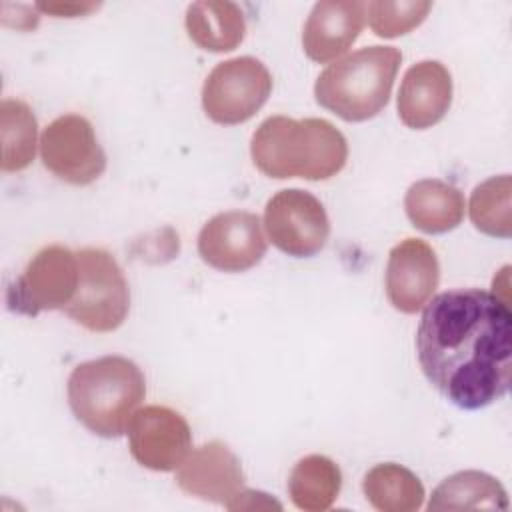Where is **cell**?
<instances>
[{
	"instance_id": "6da1fadb",
	"label": "cell",
	"mask_w": 512,
	"mask_h": 512,
	"mask_svg": "<svg viewBox=\"0 0 512 512\" xmlns=\"http://www.w3.org/2000/svg\"><path fill=\"white\" fill-rule=\"evenodd\" d=\"M426 380L454 406L480 410L512 382V312L500 296L456 288L432 296L416 330Z\"/></svg>"
},
{
	"instance_id": "7a4b0ae2",
	"label": "cell",
	"mask_w": 512,
	"mask_h": 512,
	"mask_svg": "<svg viewBox=\"0 0 512 512\" xmlns=\"http://www.w3.org/2000/svg\"><path fill=\"white\" fill-rule=\"evenodd\" d=\"M254 166L276 180H328L348 160L344 134L324 118H266L250 142Z\"/></svg>"
},
{
	"instance_id": "3957f363",
	"label": "cell",
	"mask_w": 512,
	"mask_h": 512,
	"mask_svg": "<svg viewBox=\"0 0 512 512\" xmlns=\"http://www.w3.org/2000/svg\"><path fill=\"white\" fill-rule=\"evenodd\" d=\"M68 404L92 434L118 438L146 396L142 370L124 356H102L78 364L68 376Z\"/></svg>"
},
{
	"instance_id": "277c9868",
	"label": "cell",
	"mask_w": 512,
	"mask_h": 512,
	"mask_svg": "<svg viewBox=\"0 0 512 512\" xmlns=\"http://www.w3.org/2000/svg\"><path fill=\"white\" fill-rule=\"evenodd\" d=\"M400 62L394 46L360 48L320 72L314 98L346 122L370 120L388 104Z\"/></svg>"
},
{
	"instance_id": "5b68a950",
	"label": "cell",
	"mask_w": 512,
	"mask_h": 512,
	"mask_svg": "<svg viewBox=\"0 0 512 512\" xmlns=\"http://www.w3.org/2000/svg\"><path fill=\"white\" fill-rule=\"evenodd\" d=\"M78 258V288L66 316L90 332L120 328L130 310V288L116 258L102 248H82Z\"/></svg>"
},
{
	"instance_id": "8992f818",
	"label": "cell",
	"mask_w": 512,
	"mask_h": 512,
	"mask_svg": "<svg viewBox=\"0 0 512 512\" xmlns=\"http://www.w3.org/2000/svg\"><path fill=\"white\" fill-rule=\"evenodd\" d=\"M272 92V74L252 56L224 60L212 68L202 86L206 116L224 126L250 120Z\"/></svg>"
},
{
	"instance_id": "52a82bcc",
	"label": "cell",
	"mask_w": 512,
	"mask_h": 512,
	"mask_svg": "<svg viewBox=\"0 0 512 512\" xmlns=\"http://www.w3.org/2000/svg\"><path fill=\"white\" fill-rule=\"evenodd\" d=\"M40 160L48 172L74 186H88L106 170L94 126L80 114H62L44 128Z\"/></svg>"
},
{
	"instance_id": "ba28073f",
	"label": "cell",
	"mask_w": 512,
	"mask_h": 512,
	"mask_svg": "<svg viewBox=\"0 0 512 512\" xmlns=\"http://www.w3.org/2000/svg\"><path fill=\"white\" fill-rule=\"evenodd\" d=\"M268 240L292 258L318 254L330 236V220L322 202L300 188L276 192L264 208Z\"/></svg>"
},
{
	"instance_id": "9c48e42d",
	"label": "cell",
	"mask_w": 512,
	"mask_h": 512,
	"mask_svg": "<svg viewBox=\"0 0 512 512\" xmlns=\"http://www.w3.org/2000/svg\"><path fill=\"white\" fill-rule=\"evenodd\" d=\"M78 288L76 252L62 244L38 250L26 264L20 278L8 290L12 310L36 316L46 310H64Z\"/></svg>"
},
{
	"instance_id": "30bf717a",
	"label": "cell",
	"mask_w": 512,
	"mask_h": 512,
	"mask_svg": "<svg viewBox=\"0 0 512 512\" xmlns=\"http://www.w3.org/2000/svg\"><path fill=\"white\" fill-rule=\"evenodd\" d=\"M262 222L246 210H226L212 216L198 234V254L220 272H246L266 254Z\"/></svg>"
},
{
	"instance_id": "8fae6325",
	"label": "cell",
	"mask_w": 512,
	"mask_h": 512,
	"mask_svg": "<svg viewBox=\"0 0 512 512\" xmlns=\"http://www.w3.org/2000/svg\"><path fill=\"white\" fill-rule=\"evenodd\" d=\"M132 458L154 472L176 470L192 448V432L186 418L168 406H144L128 424Z\"/></svg>"
},
{
	"instance_id": "7c38bea8",
	"label": "cell",
	"mask_w": 512,
	"mask_h": 512,
	"mask_svg": "<svg viewBox=\"0 0 512 512\" xmlns=\"http://www.w3.org/2000/svg\"><path fill=\"white\" fill-rule=\"evenodd\" d=\"M438 282L440 264L430 244L420 238H406L390 250L384 286L392 308L404 314L422 310Z\"/></svg>"
},
{
	"instance_id": "4fadbf2b",
	"label": "cell",
	"mask_w": 512,
	"mask_h": 512,
	"mask_svg": "<svg viewBox=\"0 0 512 512\" xmlns=\"http://www.w3.org/2000/svg\"><path fill=\"white\" fill-rule=\"evenodd\" d=\"M244 480L238 456L220 440L190 450L176 472L180 490L194 498L222 504L228 510L244 490Z\"/></svg>"
},
{
	"instance_id": "5bb4252c",
	"label": "cell",
	"mask_w": 512,
	"mask_h": 512,
	"mask_svg": "<svg viewBox=\"0 0 512 512\" xmlns=\"http://www.w3.org/2000/svg\"><path fill=\"white\" fill-rule=\"evenodd\" d=\"M452 104V76L438 60H422L410 66L398 90V118L412 130L438 124Z\"/></svg>"
},
{
	"instance_id": "9a60e30c",
	"label": "cell",
	"mask_w": 512,
	"mask_h": 512,
	"mask_svg": "<svg viewBox=\"0 0 512 512\" xmlns=\"http://www.w3.org/2000/svg\"><path fill=\"white\" fill-rule=\"evenodd\" d=\"M366 2H316L302 28V48L314 62H330L344 54L360 36Z\"/></svg>"
},
{
	"instance_id": "2e32d148",
	"label": "cell",
	"mask_w": 512,
	"mask_h": 512,
	"mask_svg": "<svg viewBox=\"0 0 512 512\" xmlns=\"http://www.w3.org/2000/svg\"><path fill=\"white\" fill-rule=\"evenodd\" d=\"M404 210L414 228L426 234L454 230L464 218V194L438 178L414 182L404 196Z\"/></svg>"
},
{
	"instance_id": "e0dca14e",
	"label": "cell",
	"mask_w": 512,
	"mask_h": 512,
	"mask_svg": "<svg viewBox=\"0 0 512 512\" xmlns=\"http://www.w3.org/2000/svg\"><path fill=\"white\" fill-rule=\"evenodd\" d=\"M188 38L206 52H230L246 36L244 12L234 2L200 0L186 8Z\"/></svg>"
},
{
	"instance_id": "ac0fdd59",
	"label": "cell",
	"mask_w": 512,
	"mask_h": 512,
	"mask_svg": "<svg viewBox=\"0 0 512 512\" xmlns=\"http://www.w3.org/2000/svg\"><path fill=\"white\" fill-rule=\"evenodd\" d=\"M428 510H508V494L494 476L462 470L432 490Z\"/></svg>"
},
{
	"instance_id": "d6986e66",
	"label": "cell",
	"mask_w": 512,
	"mask_h": 512,
	"mask_svg": "<svg viewBox=\"0 0 512 512\" xmlns=\"http://www.w3.org/2000/svg\"><path fill=\"white\" fill-rule=\"evenodd\" d=\"M342 488V472L338 464L322 454L300 458L288 476V496L292 504L304 512L328 510Z\"/></svg>"
},
{
	"instance_id": "ffe728a7",
	"label": "cell",
	"mask_w": 512,
	"mask_h": 512,
	"mask_svg": "<svg viewBox=\"0 0 512 512\" xmlns=\"http://www.w3.org/2000/svg\"><path fill=\"white\" fill-rule=\"evenodd\" d=\"M368 504L380 512H414L424 504L420 478L402 464L384 462L370 468L362 480Z\"/></svg>"
},
{
	"instance_id": "44dd1931",
	"label": "cell",
	"mask_w": 512,
	"mask_h": 512,
	"mask_svg": "<svg viewBox=\"0 0 512 512\" xmlns=\"http://www.w3.org/2000/svg\"><path fill=\"white\" fill-rule=\"evenodd\" d=\"M38 124L32 108L18 100L6 98L0 104V136H2V172H18L30 166L36 154Z\"/></svg>"
},
{
	"instance_id": "7402d4cb",
	"label": "cell",
	"mask_w": 512,
	"mask_h": 512,
	"mask_svg": "<svg viewBox=\"0 0 512 512\" xmlns=\"http://www.w3.org/2000/svg\"><path fill=\"white\" fill-rule=\"evenodd\" d=\"M512 180L508 174L492 176L480 182L468 202V214L476 230L492 238H510L512 208H510Z\"/></svg>"
},
{
	"instance_id": "603a6c76",
	"label": "cell",
	"mask_w": 512,
	"mask_h": 512,
	"mask_svg": "<svg viewBox=\"0 0 512 512\" xmlns=\"http://www.w3.org/2000/svg\"><path fill=\"white\" fill-rule=\"evenodd\" d=\"M432 10V2L428 0H400L386 2L376 0L366 4V18L372 32L380 38H398L420 26L428 12Z\"/></svg>"
},
{
	"instance_id": "cb8c5ba5",
	"label": "cell",
	"mask_w": 512,
	"mask_h": 512,
	"mask_svg": "<svg viewBox=\"0 0 512 512\" xmlns=\"http://www.w3.org/2000/svg\"><path fill=\"white\" fill-rule=\"evenodd\" d=\"M254 508H282V506L276 500H272L268 494L248 490V488H244L234 500V504L230 506V510H254Z\"/></svg>"
},
{
	"instance_id": "d4e9b609",
	"label": "cell",
	"mask_w": 512,
	"mask_h": 512,
	"mask_svg": "<svg viewBox=\"0 0 512 512\" xmlns=\"http://www.w3.org/2000/svg\"><path fill=\"white\" fill-rule=\"evenodd\" d=\"M36 8L56 18H76L90 14L98 8V4H38Z\"/></svg>"
}]
</instances>
